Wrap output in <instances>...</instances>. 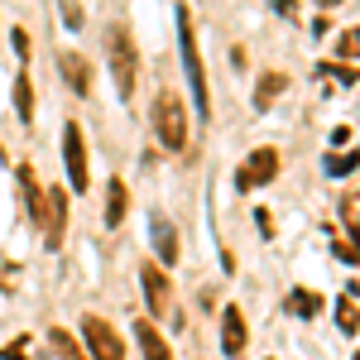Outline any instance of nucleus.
<instances>
[{"mask_svg":"<svg viewBox=\"0 0 360 360\" xmlns=\"http://www.w3.org/2000/svg\"><path fill=\"white\" fill-rule=\"evenodd\" d=\"M178 53H183V72H188V86H193V106H197V115L207 120V115H212V96H207V68H202V58H197L188 5H178Z\"/></svg>","mask_w":360,"mask_h":360,"instance_id":"1","label":"nucleus"},{"mask_svg":"<svg viewBox=\"0 0 360 360\" xmlns=\"http://www.w3.org/2000/svg\"><path fill=\"white\" fill-rule=\"evenodd\" d=\"M106 63H111L115 91L130 101V96H135V77H139V49H135V39H130V29H125V25L106 29Z\"/></svg>","mask_w":360,"mask_h":360,"instance_id":"2","label":"nucleus"},{"mask_svg":"<svg viewBox=\"0 0 360 360\" xmlns=\"http://www.w3.org/2000/svg\"><path fill=\"white\" fill-rule=\"evenodd\" d=\"M154 135H159V144L173 149V154L188 149V106L178 101L173 86H164V91L154 96Z\"/></svg>","mask_w":360,"mask_h":360,"instance_id":"3","label":"nucleus"},{"mask_svg":"<svg viewBox=\"0 0 360 360\" xmlns=\"http://www.w3.org/2000/svg\"><path fill=\"white\" fill-rule=\"evenodd\" d=\"M139 288H144V307H149L154 317H178V312H173V283H168L164 264L139 259Z\"/></svg>","mask_w":360,"mask_h":360,"instance_id":"4","label":"nucleus"},{"mask_svg":"<svg viewBox=\"0 0 360 360\" xmlns=\"http://www.w3.org/2000/svg\"><path fill=\"white\" fill-rule=\"evenodd\" d=\"M63 164H68V188L72 193H86L91 173H86V139H82V125L77 120L63 125Z\"/></svg>","mask_w":360,"mask_h":360,"instance_id":"5","label":"nucleus"},{"mask_svg":"<svg viewBox=\"0 0 360 360\" xmlns=\"http://www.w3.org/2000/svg\"><path fill=\"white\" fill-rule=\"evenodd\" d=\"M82 341H86V356L91 360H125V346H120L115 327L101 322V317H82Z\"/></svg>","mask_w":360,"mask_h":360,"instance_id":"6","label":"nucleus"},{"mask_svg":"<svg viewBox=\"0 0 360 360\" xmlns=\"http://www.w3.org/2000/svg\"><path fill=\"white\" fill-rule=\"evenodd\" d=\"M39 231H44V245H49V250L63 245V231H68V193H63V188H49V193H44Z\"/></svg>","mask_w":360,"mask_h":360,"instance_id":"7","label":"nucleus"},{"mask_svg":"<svg viewBox=\"0 0 360 360\" xmlns=\"http://www.w3.org/2000/svg\"><path fill=\"white\" fill-rule=\"evenodd\" d=\"M274 173H278V149H255L250 164L236 173V188L250 193V188H259V183H274Z\"/></svg>","mask_w":360,"mask_h":360,"instance_id":"8","label":"nucleus"},{"mask_svg":"<svg viewBox=\"0 0 360 360\" xmlns=\"http://www.w3.org/2000/svg\"><path fill=\"white\" fill-rule=\"evenodd\" d=\"M58 72H63V82L72 86L77 96L91 91V63L82 53H72V49H58Z\"/></svg>","mask_w":360,"mask_h":360,"instance_id":"9","label":"nucleus"},{"mask_svg":"<svg viewBox=\"0 0 360 360\" xmlns=\"http://www.w3.org/2000/svg\"><path fill=\"white\" fill-rule=\"evenodd\" d=\"M221 351L231 360L245 356V317H240V307H236V303L221 307Z\"/></svg>","mask_w":360,"mask_h":360,"instance_id":"10","label":"nucleus"},{"mask_svg":"<svg viewBox=\"0 0 360 360\" xmlns=\"http://www.w3.org/2000/svg\"><path fill=\"white\" fill-rule=\"evenodd\" d=\"M154 231H149V236H154V250H159V264H178V231H173V221H164V217H154Z\"/></svg>","mask_w":360,"mask_h":360,"instance_id":"11","label":"nucleus"},{"mask_svg":"<svg viewBox=\"0 0 360 360\" xmlns=\"http://www.w3.org/2000/svg\"><path fill=\"white\" fill-rule=\"evenodd\" d=\"M135 341H139V351H144V360H173V351H168V341L159 336L154 322H135Z\"/></svg>","mask_w":360,"mask_h":360,"instance_id":"12","label":"nucleus"},{"mask_svg":"<svg viewBox=\"0 0 360 360\" xmlns=\"http://www.w3.org/2000/svg\"><path fill=\"white\" fill-rule=\"evenodd\" d=\"M125 207H130V188H125L120 178H111V183H106V226H111V231L125 221Z\"/></svg>","mask_w":360,"mask_h":360,"instance_id":"13","label":"nucleus"},{"mask_svg":"<svg viewBox=\"0 0 360 360\" xmlns=\"http://www.w3.org/2000/svg\"><path fill=\"white\" fill-rule=\"evenodd\" d=\"M283 307H288L293 317H317V312H322V293H312V288H293V293L283 298Z\"/></svg>","mask_w":360,"mask_h":360,"instance_id":"14","label":"nucleus"},{"mask_svg":"<svg viewBox=\"0 0 360 360\" xmlns=\"http://www.w3.org/2000/svg\"><path fill=\"white\" fill-rule=\"evenodd\" d=\"M20 193H25V207H29V217H34V226H39V217H44V193L34 183V168H20Z\"/></svg>","mask_w":360,"mask_h":360,"instance_id":"15","label":"nucleus"},{"mask_svg":"<svg viewBox=\"0 0 360 360\" xmlns=\"http://www.w3.org/2000/svg\"><path fill=\"white\" fill-rule=\"evenodd\" d=\"M283 86H288V77H283V72H264V77H259V86H255V111H264V106L274 101Z\"/></svg>","mask_w":360,"mask_h":360,"instance_id":"16","label":"nucleus"},{"mask_svg":"<svg viewBox=\"0 0 360 360\" xmlns=\"http://www.w3.org/2000/svg\"><path fill=\"white\" fill-rule=\"evenodd\" d=\"M15 115H20V120H34V82H29V72H20V77H15Z\"/></svg>","mask_w":360,"mask_h":360,"instance_id":"17","label":"nucleus"},{"mask_svg":"<svg viewBox=\"0 0 360 360\" xmlns=\"http://www.w3.org/2000/svg\"><path fill=\"white\" fill-rule=\"evenodd\" d=\"M49 341H53V356H58V360H91L82 346L72 341V336L63 332V327H53V332H49Z\"/></svg>","mask_w":360,"mask_h":360,"instance_id":"18","label":"nucleus"},{"mask_svg":"<svg viewBox=\"0 0 360 360\" xmlns=\"http://www.w3.org/2000/svg\"><path fill=\"white\" fill-rule=\"evenodd\" d=\"M356 168H360V149H346V154L327 159V173H332V178H346V173H356Z\"/></svg>","mask_w":360,"mask_h":360,"instance_id":"19","label":"nucleus"},{"mask_svg":"<svg viewBox=\"0 0 360 360\" xmlns=\"http://www.w3.org/2000/svg\"><path fill=\"white\" fill-rule=\"evenodd\" d=\"M336 322H341V332H360V312H356L351 298H341V303H336Z\"/></svg>","mask_w":360,"mask_h":360,"instance_id":"20","label":"nucleus"},{"mask_svg":"<svg viewBox=\"0 0 360 360\" xmlns=\"http://www.w3.org/2000/svg\"><path fill=\"white\" fill-rule=\"evenodd\" d=\"M322 77H336V82L341 86H356V68H351V63H327V68H322Z\"/></svg>","mask_w":360,"mask_h":360,"instance_id":"21","label":"nucleus"},{"mask_svg":"<svg viewBox=\"0 0 360 360\" xmlns=\"http://www.w3.org/2000/svg\"><path fill=\"white\" fill-rule=\"evenodd\" d=\"M336 53L341 58H360V29H346V34L336 39Z\"/></svg>","mask_w":360,"mask_h":360,"instance_id":"22","label":"nucleus"},{"mask_svg":"<svg viewBox=\"0 0 360 360\" xmlns=\"http://www.w3.org/2000/svg\"><path fill=\"white\" fill-rule=\"evenodd\" d=\"M58 15H63V25H68V29H82V10H77V0H58Z\"/></svg>","mask_w":360,"mask_h":360,"instance_id":"23","label":"nucleus"},{"mask_svg":"<svg viewBox=\"0 0 360 360\" xmlns=\"http://www.w3.org/2000/svg\"><path fill=\"white\" fill-rule=\"evenodd\" d=\"M0 356L5 360H29V336H15L10 346H0Z\"/></svg>","mask_w":360,"mask_h":360,"instance_id":"24","label":"nucleus"},{"mask_svg":"<svg viewBox=\"0 0 360 360\" xmlns=\"http://www.w3.org/2000/svg\"><path fill=\"white\" fill-rule=\"evenodd\" d=\"M10 39H15V53H20V58H29V34H25V29H15Z\"/></svg>","mask_w":360,"mask_h":360,"instance_id":"25","label":"nucleus"},{"mask_svg":"<svg viewBox=\"0 0 360 360\" xmlns=\"http://www.w3.org/2000/svg\"><path fill=\"white\" fill-rule=\"evenodd\" d=\"M274 10L278 15H298V0H274Z\"/></svg>","mask_w":360,"mask_h":360,"instance_id":"26","label":"nucleus"},{"mask_svg":"<svg viewBox=\"0 0 360 360\" xmlns=\"http://www.w3.org/2000/svg\"><path fill=\"white\" fill-rule=\"evenodd\" d=\"M351 236H356V240H360V217H356V226H351Z\"/></svg>","mask_w":360,"mask_h":360,"instance_id":"27","label":"nucleus"},{"mask_svg":"<svg viewBox=\"0 0 360 360\" xmlns=\"http://www.w3.org/2000/svg\"><path fill=\"white\" fill-rule=\"evenodd\" d=\"M356 360H360V351H356Z\"/></svg>","mask_w":360,"mask_h":360,"instance_id":"28","label":"nucleus"}]
</instances>
